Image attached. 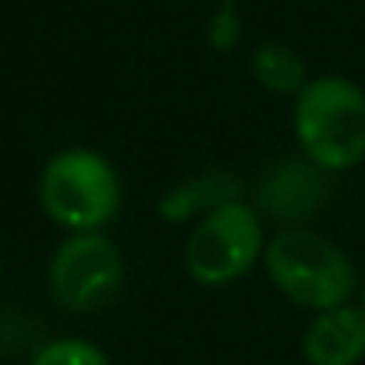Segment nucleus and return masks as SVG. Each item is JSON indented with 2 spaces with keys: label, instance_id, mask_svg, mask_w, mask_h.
Returning a JSON list of instances; mask_svg holds the SVG:
<instances>
[{
  "label": "nucleus",
  "instance_id": "1",
  "mask_svg": "<svg viewBox=\"0 0 365 365\" xmlns=\"http://www.w3.org/2000/svg\"><path fill=\"white\" fill-rule=\"evenodd\" d=\"M294 138L327 174L351 170L365 160V89L351 78H309L294 96Z\"/></svg>",
  "mask_w": 365,
  "mask_h": 365
},
{
  "label": "nucleus",
  "instance_id": "2",
  "mask_svg": "<svg viewBox=\"0 0 365 365\" xmlns=\"http://www.w3.org/2000/svg\"><path fill=\"white\" fill-rule=\"evenodd\" d=\"M262 262L273 287L294 305L312 309V312L348 305V298L359 287L355 262L334 242L305 227L277 231L262 252Z\"/></svg>",
  "mask_w": 365,
  "mask_h": 365
},
{
  "label": "nucleus",
  "instance_id": "3",
  "mask_svg": "<svg viewBox=\"0 0 365 365\" xmlns=\"http://www.w3.org/2000/svg\"><path fill=\"white\" fill-rule=\"evenodd\" d=\"M39 202L50 220L71 235L100 231L121 210V178L107 156L93 149H64L43 167Z\"/></svg>",
  "mask_w": 365,
  "mask_h": 365
},
{
  "label": "nucleus",
  "instance_id": "4",
  "mask_svg": "<svg viewBox=\"0 0 365 365\" xmlns=\"http://www.w3.org/2000/svg\"><path fill=\"white\" fill-rule=\"evenodd\" d=\"M266 252L262 220L242 199L206 213L185 245V266L202 287H224L245 277Z\"/></svg>",
  "mask_w": 365,
  "mask_h": 365
},
{
  "label": "nucleus",
  "instance_id": "5",
  "mask_svg": "<svg viewBox=\"0 0 365 365\" xmlns=\"http://www.w3.org/2000/svg\"><path fill=\"white\" fill-rule=\"evenodd\" d=\"M121 252L100 231H78L50 259V294L68 312H89L121 287Z\"/></svg>",
  "mask_w": 365,
  "mask_h": 365
},
{
  "label": "nucleus",
  "instance_id": "6",
  "mask_svg": "<svg viewBox=\"0 0 365 365\" xmlns=\"http://www.w3.org/2000/svg\"><path fill=\"white\" fill-rule=\"evenodd\" d=\"M327 199H330V181L323 167H316L312 160H280L262 174L255 188V213L284 227H294L312 213H319Z\"/></svg>",
  "mask_w": 365,
  "mask_h": 365
},
{
  "label": "nucleus",
  "instance_id": "7",
  "mask_svg": "<svg viewBox=\"0 0 365 365\" xmlns=\"http://www.w3.org/2000/svg\"><path fill=\"white\" fill-rule=\"evenodd\" d=\"M302 351L309 365H359L365 359V309L337 305L319 312L302 337Z\"/></svg>",
  "mask_w": 365,
  "mask_h": 365
},
{
  "label": "nucleus",
  "instance_id": "8",
  "mask_svg": "<svg viewBox=\"0 0 365 365\" xmlns=\"http://www.w3.org/2000/svg\"><path fill=\"white\" fill-rule=\"evenodd\" d=\"M238 192H242V185H238L231 174H220V170L199 174V178H192V181L178 185V188H170V192L160 199V217L170 220V224L188 220V217H206V213H213L217 206L235 202Z\"/></svg>",
  "mask_w": 365,
  "mask_h": 365
},
{
  "label": "nucleus",
  "instance_id": "9",
  "mask_svg": "<svg viewBox=\"0 0 365 365\" xmlns=\"http://www.w3.org/2000/svg\"><path fill=\"white\" fill-rule=\"evenodd\" d=\"M252 75L262 89H269L277 96H298L309 82L302 53L291 50L287 43H262L252 53Z\"/></svg>",
  "mask_w": 365,
  "mask_h": 365
},
{
  "label": "nucleus",
  "instance_id": "10",
  "mask_svg": "<svg viewBox=\"0 0 365 365\" xmlns=\"http://www.w3.org/2000/svg\"><path fill=\"white\" fill-rule=\"evenodd\" d=\"M32 365H110V359L96 344H89L82 337H64V341L43 344L36 351Z\"/></svg>",
  "mask_w": 365,
  "mask_h": 365
},
{
  "label": "nucleus",
  "instance_id": "11",
  "mask_svg": "<svg viewBox=\"0 0 365 365\" xmlns=\"http://www.w3.org/2000/svg\"><path fill=\"white\" fill-rule=\"evenodd\" d=\"M242 36V21L235 14V4H224L217 14H213V25H210V43L217 50H231Z\"/></svg>",
  "mask_w": 365,
  "mask_h": 365
},
{
  "label": "nucleus",
  "instance_id": "12",
  "mask_svg": "<svg viewBox=\"0 0 365 365\" xmlns=\"http://www.w3.org/2000/svg\"><path fill=\"white\" fill-rule=\"evenodd\" d=\"M362 309H365V287H362Z\"/></svg>",
  "mask_w": 365,
  "mask_h": 365
},
{
  "label": "nucleus",
  "instance_id": "13",
  "mask_svg": "<svg viewBox=\"0 0 365 365\" xmlns=\"http://www.w3.org/2000/svg\"><path fill=\"white\" fill-rule=\"evenodd\" d=\"M224 4H235V0H224Z\"/></svg>",
  "mask_w": 365,
  "mask_h": 365
}]
</instances>
